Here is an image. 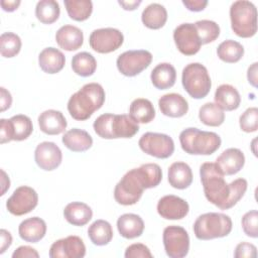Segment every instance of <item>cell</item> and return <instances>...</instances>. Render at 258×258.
Segmentation results:
<instances>
[{
	"instance_id": "6da1fadb",
	"label": "cell",
	"mask_w": 258,
	"mask_h": 258,
	"mask_svg": "<svg viewBox=\"0 0 258 258\" xmlns=\"http://www.w3.org/2000/svg\"><path fill=\"white\" fill-rule=\"evenodd\" d=\"M200 176L206 199L221 210L233 208L243 198L248 187L247 180L242 177L228 184L215 162L203 163L200 167Z\"/></svg>"
},
{
	"instance_id": "7a4b0ae2",
	"label": "cell",
	"mask_w": 258,
	"mask_h": 258,
	"mask_svg": "<svg viewBox=\"0 0 258 258\" xmlns=\"http://www.w3.org/2000/svg\"><path fill=\"white\" fill-rule=\"evenodd\" d=\"M162 179L161 167L156 163H145L127 171L114 188L115 201L122 206L135 205L144 189L157 186Z\"/></svg>"
},
{
	"instance_id": "3957f363",
	"label": "cell",
	"mask_w": 258,
	"mask_h": 258,
	"mask_svg": "<svg viewBox=\"0 0 258 258\" xmlns=\"http://www.w3.org/2000/svg\"><path fill=\"white\" fill-rule=\"evenodd\" d=\"M105 98V91L100 84H86L70 97L68 111L75 120L85 121L104 105Z\"/></svg>"
},
{
	"instance_id": "277c9868",
	"label": "cell",
	"mask_w": 258,
	"mask_h": 258,
	"mask_svg": "<svg viewBox=\"0 0 258 258\" xmlns=\"http://www.w3.org/2000/svg\"><path fill=\"white\" fill-rule=\"evenodd\" d=\"M97 135L104 139L131 138L139 130V125L129 115L106 113L100 115L93 124Z\"/></svg>"
},
{
	"instance_id": "5b68a950",
	"label": "cell",
	"mask_w": 258,
	"mask_h": 258,
	"mask_svg": "<svg viewBox=\"0 0 258 258\" xmlns=\"http://www.w3.org/2000/svg\"><path fill=\"white\" fill-rule=\"evenodd\" d=\"M179 142L182 150L188 154L211 155L220 148L222 140L215 132L189 127L180 132Z\"/></svg>"
},
{
	"instance_id": "8992f818",
	"label": "cell",
	"mask_w": 258,
	"mask_h": 258,
	"mask_svg": "<svg viewBox=\"0 0 258 258\" xmlns=\"http://www.w3.org/2000/svg\"><path fill=\"white\" fill-rule=\"evenodd\" d=\"M231 27L236 35L249 38L257 32L256 6L247 0H238L230 7Z\"/></svg>"
},
{
	"instance_id": "52a82bcc",
	"label": "cell",
	"mask_w": 258,
	"mask_h": 258,
	"mask_svg": "<svg viewBox=\"0 0 258 258\" xmlns=\"http://www.w3.org/2000/svg\"><path fill=\"white\" fill-rule=\"evenodd\" d=\"M233 228L232 220L222 213H206L194 224V233L199 240H212L228 236Z\"/></svg>"
},
{
	"instance_id": "ba28073f",
	"label": "cell",
	"mask_w": 258,
	"mask_h": 258,
	"mask_svg": "<svg viewBox=\"0 0 258 258\" xmlns=\"http://www.w3.org/2000/svg\"><path fill=\"white\" fill-rule=\"evenodd\" d=\"M181 83L186 93L194 99H203L211 91L212 82L207 68L200 62H191L184 67Z\"/></svg>"
},
{
	"instance_id": "9c48e42d",
	"label": "cell",
	"mask_w": 258,
	"mask_h": 258,
	"mask_svg": "<svg viewBox=\"0 0 258 258\" xmlns=\"http://www.w3.org/2000/svg\"><path fill=\"white\" fill-rule=\"evenodd\" d=\"M138 145L144 153L160 159L168 158L174 151L172 138L163 133L146 132L140 137Z\"/></svg>"
},
{
	"instance_id": "30bf717a",
	"label": "cell",
	"mask_w": 258,
	"mask_h": 258,
	"mask_svg": "<svg viewBox=\"0 0 258 258\" xmlns=\"http://www.w3.org/2000/svg\"><path fill=\"white\" fill-rule=\"evenodd\" d=\"M152 61V54L145 49L127 50L116 60L118 71L126 77H135L147 69Z\"/></svg>"
},
{
	"instance_id": "8fae6325",
	"label": "cell",
	"mask_w": 258,
	"mask_h": 258,
	"mask_svg": "<svg viewBox=\"0 0 258 258\" xmlns=\"http://www.w3.org/2000/svg\"><path fill=\"white\" fill-rule=\"evenodd\" d=\"M163 246L165 253L170 258L185 257L189 250V236L180 226H167L163 230Z\"/></svg>"
},
{
	"instance_id": "7c38bea8",
	"label": "cell",
	"mask_w": 258,
	"mask_h": 258,
	"mask_svg": "<svg viewBox=\"0 0 258 258\" xmlns=\"http://www.w3.org/2000/svg\"><path fill=\"white\" fill-rule=\"evenodd\" d=\"M124 41L123 33L116 28L106 27L92 31L89 37L91 48L99 53H109L117 50Z\"/></svg>"
},
{
	"instance_id": "4fadbf2b",
	"label": "cell",
	"mask_w": 258,
	"mask_h": 258,
	"mask_svg": "<svg viewBox=\"0 0 258 258\" xmlns=\"http://www.w3.org/2000/svg\"><path fill=\"white\" fill-rule=\"evenodd\" d=\"M38 204V195L30 186L17 187L6 202L8 212L14 216H23L30 213Z\"/></svg>"
},
{
	"instance_id": "5bb4252c",
	"label": "cell",
	"mask_w": 258,
	"mask_h": 258,
	"mask_svg": "<svg viewBox=\"0 0 258 258\" xmlns=\"http://www.w3.org/2000/svg\"><path fill=\"white\" fill-rule=\"evenodd\" d=\"M173 40L180 53L194 55L201 48V41L194 23H181L173 30Z\"/></svg>"
},
{
	"instance_id": "9a60e30c",
	"label": "cell",
	"mask_w": 258,
	"mask_h": 258,
	"mask_svg": "<svg viewBox=\"0 0 258 258\" xmlns=\"http://www.w3.org/2000/svg\"><path fill=\"white\" fill-rule=\"evenodd\" d=\"M86 246L79 236H68L52 243L49 248L50 258H83Z\"/></svg>"
},
{
	"instance_id": "2e32d148",
	"label": "cell",
	"mask_w": 258,
	"mask_h": 258,
	"mask_svg": "<svg viewBox=\"0 0 258 258\" xmlns=\"http://www.w3.org/2000/svg\"><path fill=\"white\" fill-rule=\"evenodd\" d=\"M34 160L39 168L50 171L60 165L62 153L60 148L54 142L43 141L35 148Z\"/></svg>"
},
{
	"instance_id": "e0dca14e",
	"label": "cell",
	"mask_w": 258,
	"mask_h": 258,
	"mask_svg": "<svg viewBox=\"0 0 258 258\" xmlns=\"http://www.w3.org/2000/svg\"><path fill=\"white\" fill-rule=\"evenodd\" d=\"M188 211L187 202L174 195L164 196L157 203V213L166 220L183 219L188 214Z\"/></svg>"
},
{
	"instance_id": "ac0fdd59",
	"label": "cell",
	"mask_w": 258,
	"mask_h": 258,
	"mask_svg": "<svg viewBox=\"0 0 258 258\" xmlns=\"http://www.w3.org/2000/svg\"><path fill=\"white\" fill-rule=\"evenodd\" d=\"M215 163L224 175H233L243 168L245 155L238 148H228L217 157Z\"/></svg>"
},
{
	"instance_id": "d6986e66",
	"label": "cell",
	"mask_w": 258,
	"mask_h": 258,
	"mask_svg": "<svg viewBox=\"0 0 258 258\" xmlns=\"http://www.w3.org/2000/svg\"><path fill=\"white\" fill-rule=\"evenodd\" d=\"M158 106L161 113L167 117L179 118L188 111L187 101L176 93H169L161 96L158 100Z\"/></svg>"
},
{
	"instance_id": "ffe728a7",
	"label": "cell",
	"mask_w": 258,
	"mask_h": 258,
	"mask_svg": "<svg viewBox=\"0 0 258 258\" xmlns=\"http://www.w3.org/2000/svg\"><path fill=\"white\" fill-rule=\"evenodd\" d=\"M38 126L39 129L47 135H58L62 133L68 122L60 111L57 110H45L38 116Z\"/></svg>"
},
{
	"instance_id": "44dd1931",
	"label": "cell",
	"mask_w": 258,
	"mask_h": 258,
	"mask_svg": "<svg viewBox=\"0 0 258 258\" xmlns=\"http://www.w3.org/2000/svg\"><path fill=\"white\" fill-rule=\"evenodd\" d=\"M55 41L64 50H77L83 45L84 33L79 27L67 24L56 31Z\"/></svg>"
},
{
	"instance_id": "7402d4cb",
	"label": "cell",
	"mask_w": 258,
	"mask_h": 258,
	"mask_svg": "<svg viewBox=\"0 0 258 258\" xmlns=\"http://www.w3.org/2000/svg\"><path fill=\"white\" fill-rule=\"evenodd\" d=\"M46 233L45 222L38 218L32 217L22 221L18 227V234L22 240L29 243H37Z\"/></svg>"
},
{
	"instance_id": "603a6c76",
	"label": "cell",
	"mask_w": 258,
	"mask_h": 258,
	"mask_svg": "<svg viewBox=\"0 0 258 258\" xmlns=\"http://www.w3.org/2000/svg\"><path fill=\"white\" fill-rule=\"evenodd\" d=\"M66 63L64 54L55 47L43 48L38 55V64L46 74H56L60 72Z\"/></svg>"
},
{
	"instance_id": "cb8c5ba5",
	"label": "cell",
	"mask_w": 258,
	"mask_h": 258,
	"mask_svg": "<svg viewBox=\"0 0 258 258\" xmlns=\"http://www.w3.org/2000/svg\"><path fill=\"white\" fill-rule=\"evenodd\" d=\"M117 229L123 238L134 239L142 235L144 222L142 218L136 214H123L117 220Z\"/></svg>"
},
{
	"instance_id": "d4e9b609",
	"label": "cell",
	"mask_w": 258,
	"mask_h": 258,
	"mask_svg": "<svg viewBox=\"0 0 258 258\" xmlns=\"http://www.w3.org/2000/svg\"><path fill=\"white\" fill-rule=\"evenodd\" d=\"M61 141L63 145L74 152H84L90 149L93 145L92 136L85 130L79 128H73L67 131Z\"/></svg>"
},
{
	"instance_id": "484cf974",
	"label": "cell",
	"mask_w": 258,
	"mask_h": 258,
	"mask_svg": "<svg viewBox=\"0 0 258 258\" xmlns=\"http://www.w3.org/2000/svg\"><path fill=\"white\" fill-rule=\"evenodd\" d=\"M168 182L177 189L187 188L192 182V171L189 165L182 161L173 162L168 167Z\"/></svg>"
},
{
	"instance_id": "4316f807",
	"label": "cell",
	"mask_w": 258,
	"mask_h": 258,
	"mask_svg": "<svg viewBox=\"0 0 258 258\" xmlns=\"http://www.w3.org/2000/svg\"><path fill=\"white\" fill-rule=\"evenodd\" d=\"M63 217L71 225L82 227L91 221L93 211L85 203L73 202L68 204L63 209Z\"/></svg>"
},
{
	"instance_id": "83f0119b",
	"label": "cell",
	"mask_w": 258,
	"mask_h": 258,
	"mask_svg": "<svg viewBox=\"0 0 258 258\" xmlns=\"http://www.w3.org/2000/svg\"><path fill=\"white\" fill-rule=\"evenodd\" d=\"M215 103L224 111H233L239 108L241 97L238 90L229 84L220 85L215 92Z\"/></svg>"
},
{
	"instance_id": "f1b7e54d",
	"label": "cell",
	"mask_w": 258,
	"mask_h": 258,
	"mask_svg": "<svg viewBox=\"0 0 258 258\" xmlns=\"http://www.w3.org/2000/svg\"><path fill=\"white\" fill-rule=\"evenodd\" d=\"M152 85L158 90H167L175 84L176 71L169 62L158 63L150 75Z\"/></svg>"
},
{
	"instance_id": "f546056e",
	"label": "cell",
	"mask_w": 258,
	"mask_h": 258,
	"mask_svg": "<svg viewBox=\"0 0 258 258\" xmlns=\"http://www.w3.org/2000/svg\"><path fill=\"white\" fill-rule=\"evenodd\" d=\"M142 23L149 29H159L167 21V11L159 3H151L142 11Z\"/></svg>"
},
{
	"instance_id": "4dcf8cb0",
	"label": "cell",
	"mask_w": 258,
	"mask_h": 258,
	"mask_svg": "<svg viewBox=\"0 0 258 258\" xmlns=\"http://www.w3.org/2000/svg\"><path fill=\"white\" fill-rule=\"evenodd\" d=\"M129 116L137 123H149L155 117V109L148 99L137 98L130 104Z\"/></svg>"
},
{
	"instance_id": "1f68e13d",
	"label": "cell",
	"mask_w": 258,
	"mask_h": 258,
	"mask_svg": "<svg viewBox=\"0 0 258 258\" xmlns=\"http://www.w3.org/2000/svg\"><path fill=\"white\" fill-rule=\"evenodd\" d=\"M88 236L94 245H107L113 238L112 226L105 220H96L89 226Z\"/></svg>"
},
{
	"instance_id": "d6a6232c",
	"label": "cell",
	"mask_w": 258,
	"mask_h": 258,
	"mask_svg": "<svg viewBox=\"0 0 258 258\" xmlns=\"http://www.w3.org/2000/svg\"><path fill=\"white\" fill-rule=\"evenodd\" d=\"M217 54L221 60L228 63H235L243 57L244 47L236 40L227 39L219 44Z\"/></svg>"
},
{
	"instance_id": "836d02e7",
	"label": "cell",
	"mask_w": 258,
	"mask_h": 258,
	"mask_svg": "<svg viewBox=\"0 0 258 258\" xmlns=\"http://www.w3.org/2000/svg\"><path fill=\"white\" fill-rule=\"evenodd\" d=\"M72 69L78 76L90 77L96 72L97 60L90 52L82 51L73 56Z\"/></svg>"
},
{
	"instance_id": "e575fe53",
	"label": "cell",
	"mask_w": 258,
	"mask_h": 258,
	"mask_svg": "<svg viewBox=\"0 0 258 258\" xmlns=\"http://www.w3.org/2000/svg\"><path fill=\"white\" fill-rule=\"evenodd\" d=\"M60 14L58 2L54 0H40L35 6V16L43 24L55 22Z\"/></svg>"
},
{
	"instance_id": "d590c367",
	"label": "cell",
	"mask_w": 258,
	"mask_h": 258,
	"mask_svg": "<svg viewBox=\"0 0 258 258\" xmlns=\"http://www.w3.org/2000/svg\"><path fill=\"white\" fill-rule=\"evenodd\" d=\"M199 118L201 122L207 126L218 127L225 121L224 110L216 103L208 102L204 104L199 110Z\"/></svg>"
},
{
	"instance_id": "8d00e7d4",
	"label": "cell",
	"mask_w": 258,
	"mask_h": 258,
	"mask_svg": "<svg viewBox=\"0 0 258 258\" xmlns=\"http://www.w3.org/2000/svg\"><path fill=\"white\" fill-rule=\"evenodd\" d=\"M67 12L73 20L85 21L93 12V2L91 0H64Z\"/></svg>"
},
{
	"instance_id": "74e56055",
	"label": "cell",
	"mask_w": 258,
	"mask_h": 258,
	"mask_svg": "<svg viewBox=\"0 0 258 258\" xmlns=\"http://www.w3.org/2000/svg\"><path fill=\"white\" fill-rule=\"evenodd\" d=\"M13 128V140L22 141L27 139L33 131L31 119L23 114H18L10 118Z\"/></svg>"
},
{
	"instance_id": "f35d334b",
	"label": "cell",
	"mask_w": 258,
	"mask_h": 258,
	"mask_svg": "<svg viewBox=\"0 0 258 258\" xmlns=\"http://www.w3.org/2000/svg\"><path fill=\"white\" fill-rule=\"evenodd\" d=\"M202 44L215 41L220 35V26L213 20L203 19L195 23Z\"/></svg>"
},
{
	"instance_id": "ab89813d",
	"label": "cell",
	"mask_w": 258,
	"mask_h": 258,
	"mask_svg": "<svg viewBox=\"0 0 258 258\" xmlns=\"http://www.w3.org/2000/svg\"><path fill=\"white\" fill-rule=\"evenodd\" d=\"M21 39L13 32H4L0 36V52L3 57H13L21 49Z\"/></svg>"
},
{
	"instance_id": "60d3db41",
	"label": "cell",
	"mask_w": 258,
	"mask_h": 258,
	"mask_svg": "<svg viewBox=\"0 0 258 258\" xmlns=\"http://www.w3.org/2000/svg\"><path fill=\"white\" fill-rule=\"evenodd\" d=\"M239 125L242 131L246 133L255 132L258 129V109L250 107L239 118Z\"/></svg>"
},
{
	"instance_id": "b9f144b4",
	"label": "cell",
	"mask_w": 258,
	"mask_h": 258,
	"mask_svg": "<svg viewBox=\"0 0 258 258\" xmlns=\"http://www.w3.org/2000/svg\"><path fill=\"white\" fill-rule=\"evenodd\" d=\"M242 229L244 233L251 238L258 237V212L252 210L242 217Z\"/></svg>"
},
{
	"instance_id": "7bdbcfd3",
	"label": "cell",
	"mask_w": 258,
	"mask_h": 258,
	"mask_svg": "<svg viewBox=\"0 0 258 258\" xmlns=\"http://www.w3.org/2000/svg\"><path fill=\"white\" fill-rule=\"evenodd\" d=\"M126 258H152L153 255L149 248L142 243H134L128 246L125 250Z\"/></svg>"
},
{
	"instance_id": "ee69618b",
	"label": "cell",
	"mask_w": 258,
	"mask_h": 258,
	"mask_svg": "<svg viewBox=\"0 0 258 258\" xmlns=\"http://www.w3.org/2000/svg\"><path fill=\"white\" fill-rule=\"evenodd\" d=\"M234 257L236 258H256L257 257V248L255 245L247 242L239 243L236 246Z\"/></svg>"
},
{
	"instance_id": "f6af8a7d",
	"label": "cell",
	"mask_w": 258,
	"mask_h": 258,
	"mask_svg": "<svg viewBox=\"0 0 258 258\" xmlns=\"http://www.w3.org/2000/svg\"><path fill=\"white\" fill-rule=\"evenodd\" d=\"M13 140V128L10 119L0 120V142L1 144Z\"/></svg>"
},
{
	"instance_id": "bcb514c9",
	"label": "cell",
	"mask_w": 258,
	"mask_h": 258,
	"mask_svg": "<svg viewBox=\"0 0 258 258\" xmlns=\"http://www.w3.org/2000/svg\"><path fill=\"white\" fill-rule=\"evenodd\" d=\"M38 252L30 246H20L13 253L12 258H38Z\"/></svg>"
},
{
	"instance_id": "7dc6e473",
	"label": "cell",
	"mask_w": 258,
	"mask_h": 258,
	"mask_svg": "<svg viewBox=\"0 0 258 258\" xmlns=\"http://www.w3.org/2000/svg\"><path fill=\"white\" fill-rule=\"evenodd\" d=\"M182 4L187 10L192 12H199L206 8L208 5L207 0H182Z\"/></svg>"
},
{
	"instance_id": "c3c4849f",
	"label": "cell",
	"mask_w": 258,
	"mask_h": 258,
	"mask_svg": "<svg viewBox=\"0 0 258 258\" xmlns=\"http://www.w3.org/2000/svg\"><path fill=\"white\" fill-rule=\"evenodd\" d=\"M12 104V96L9 91H7L4 87L0 88V106L1 112L6 111L11 107Z\"/></svg>"
},
{
	"instance_id": "681fc988",
	"label": "cell",
	"mask_w": 258,
	"mask_h": 258,
	"mask_svg": "<svg viewBox=\"0 0 258 258\" xmlns=\"http://www.w3.org/2000/svg\"><path fill=\"white\" fill-rule=\"evenodd\" d=\"M0 238H1V243H0V254H3L12 244V236L10 232H8L5 229L0 230Z\"/></svg>"
},
{
	"instance_id": "f907efd6",
	"label": "cell",
	"mask_w": 258,
	"mask_h": 258,
	"mask_svg": "<svg viewBox=\"0 0 258 258\" xmlns=\"http://www.w3.org/2000/svg\"><path fill=\"white\" fill-rule=\"evenodd\" d=\"M257 72H258V62L252 63L247 71V79L250 85L254 88L257 87Z\"/></svg>"
},
{
	"instance_id": "816d5d0a",
	"label": "cell",
	"mask_w": 258,
	"mask_h": 258,
	"mask_svg": "<svg viewBox=\"0 0 258 258\" xmlns=\"http://www.w3.org/2000/svg\"><path fill=\"white\" fill-rule=\"evenodd\" d=\"M20 3H21L20 0H2L0 2L2 9L7 12H12L16 10L20 5Z\"/></svg>"
},
{
	"instance_id": "f5cc1de1",
	"label": "cell",
	"mask_w": 258,
	"mask_h": 258,
	"mask_svg": "<svg viewBox=\"0 0 258 258\" xmlns=\"http://www.w3.org/2000/svg\"><path fill=\"white\" fill-rule=\"evenodd\" d=\"M141 0H133V1H118L119 5H121L123 7L124 10H128V11H132L135 10L140 4H141Z\"/></svg>"
},
{
	"instance_id": "db71d44e",
	"label": "cell",
	"mask_w": 258,
	"mask_h": 258,
	"mask_svg": "<svg viewBox=\"0 0 258 258\" xmlns=\"http://www.w3.org/2000/svg\"><path fill=\"white\" fill-rule=\"evenodd\" d=\"M1 184H2V190H1V196H4L5 195V192H6V190L9 188V186H10V180H9V177L7 176V174H6V172L3 170V169H1Z\"/></svg>"
}]
</instances>
